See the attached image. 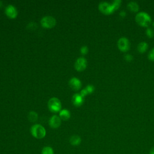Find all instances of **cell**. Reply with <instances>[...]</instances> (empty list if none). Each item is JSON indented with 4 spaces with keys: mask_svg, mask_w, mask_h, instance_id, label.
I'll use <instances>...</instances> for the list:
<instances>
[{
    "mask_svg": "<svg viewBox=\"0 0 154 154\" xmlns=\"http://www.w3.org/2000/svg\"><path fill=\"white\" fill-rule=\"evenodd\" d=\"M42 154H54V150L52 147L46 146L42 149Z\"/></svg>",
    "mask_w": 154,
    "mask_h": 154,
    "instance_id": "obj_17",
    "label": "cell"
},
{
    "mask_svg": "<svg viewBox=\"0 0 154 154\" xmlns=\"http://www.w3.org/2000/svg\"><path fill=\"white\" fill-rule=\"evenodd\" d=\"M5 14L7 15V16H8L9 18H11V19H14L17 16V10L12 5H8L5 8Z\"/></svg>",
    "mask_w": 154,
    "mask_h": 154,
    "instance_id": "obj_8",
    "label": "cell"
},
{
    "mask_svg": "<svg viewBox=\"0 0 154 154\" xmlns=\"http://www.w3.org/2000/svg\"><path fill=\"white\" fill-rule=\"evenodd\" d=\"M148 48V44L146 42H141L137 45V50L140 53H143L146 51Z\"/></svg>",
    "mask_w": 154,
    "mask_h": 154,
    "instance_id": "obj_13",
    "label": "cell"
},
{
    "mask_svg": "<svg viewBox=\"0 0 154 154\" xmlns=\"http://www.w3.org/2000/svg\"><path fill=\"white\" fill-rule=\"evenodd\" d=\"M49 125L52 128H57L61 125V119L57 116H52L49 120Z\"/></svg>",
    "mask_w": 154,
    "mask_h": 154,
    "instance_id": "obj_10",
    "label": "cell"
},
{
    "mask_svg": "<svg viewBox=\"0 0 154 154\" xmlns=\"http://www.w3.org/2000/svg\"><path fill=\"white\" fill-rule=\"evenodd\" d=\"M153 27H154V22H153Z\"/></svg>",
    "mask_w": 154,
    "mask_h": 154,
    "instance_id": "obj_28",
    "label": "cell"
},
{
    "mask_svg": "<svg viewBox=\"0 0 154 154\" xmlns=\"http://www.w3.org/2000/svg\"><path fill=\"white\" fill-rule=\"evenodd\" d=\"M119 15H120V17H125V16H126V11H124V10H122V11H120V12L119 13Z\"/></svg>",
    "mask_w": 154,
    "mask_h": 154,
    "instance_id": "obj_25",
    "label": "cell"
},
{
    "mask_svg": "<svg viewBox=\"0 0 154 154\" xmlns=\"http://www.w3.org/2000/svg\"><path fill=\"white\" fill-rule=\"evenodd\" d=\"M31 135L38 139L43 138L46 135V130L43 126L39 124L33 125L30 129Z\"/></svg>",
    "mask_w": 154,
    "mask_h": 154,
    "instance_id": "obj_2",
    "label": "cell"
},
{
    "mask_svg": "<svg viewBox=\"0 0 154 154\" xmlns=\"http://www.w3.org/2000/svg\"><path fill=\"white\" fill-rule=\"evenodd\" d=\"M149 154H154V147H153L150 149V152H149Z\"/></svg>",
    "mask_w": 154,
    "mask_h": 154,
    "instance_id": "obj_26",
    "label": "cell"
},
{
    "mask_svg": "<svg viewBox=\"0 0 154 154\" xmlns=\"http://www.w3.org/2000/svg\"><path fill=\"white\" fill-rule=\"evenodd\" d=\"M121 4H122V1L121 0H114L112 3V6L114 10V11L117 9H118L120 6L121 5Z\"/></svg>",
    "mask_w": 154,
    "mask_h": 154,
    "instance_id": "obj_18",
    "label": "cell"
},
{
    "mask_svg": "<svg viewBox=\"0 0 154 154\" xmlns=\"http://www.w3.org/2000/svg\"><path fill=\"white\" fill-rule=\"evenodd\" d=\"M48 105L49 109L53 112H57L60 111L61 108V102L56 97H52L48 101Z\"/></svg>",
    "mask_w": 154,
    "mask_h": 154,
    "instance_id": "obj_3",
    "label": "cell"
},
{
    "mask_svg": "<svg viewBox=\"0 0 154 154\" xmlns=\"http://www.w3.org/2000/svg\"><path fill=\"white\" fill-rule=\"evenodd\" d=\"M146 34L148 37L152 38L154 36V31L151 28H147L146 30Z\"/></svg>",
    "mask_w": 154,
    "mask_h": 154,
    "instance_id": "obj_19",
    "label": "cell"
},
{
    "mask_svg": "<svg viewBox=\"0 0 154 154\" xmlns=\"http://www.w3.org/2000/svg\"><path fill=\"white\" fill-rule=\"evenodd\" d=\"M117 46L119 50L122 52L128 51L130 48V43L128 38L125 37H120L117 41Z\"/></svg>",
    "mask_w": 154,
    "mask_h": 154,
    "instance_id": "obj_6",
    "label": "cell"
},
{
    "mask_svg": "<svg viewBox=\"0 0 154 154\" xmlns=\"http://www.w3.org/2000/svg\"><path fill=\"white\" fill-rule=\"evenodd\" d=\"M60 117L63 120H67L70 117V113L68 109H64L60 112Z\"/></svg>",
    "mask_w": 154,
    "mask_h": 154,
    "instance_id": "obj_14",
    "label": "cell"
},
{
    "mask_svg": "<svg viewBox=\"0 0 154 154\" xmlns=\"http://www.w3.org/2000/svg\"><path fill=\"white\" fill-rule=\"evenodd\" d=\"M2 6V2L1 1H0V7H1Z\"/></svg>",
    "mask_w": 154,
    "mask_h": 154,
    "instance_id": "obj_27",
    "label": "cell"
},
{
    "mask_svg": "<svg viewBox=\"0 0 154 154\" xmlns=\"http://www.w3.org/2000/svg\"><path fill=\"white\" fill-rule=\"evenodd\" d=\"M87 64V63L86 59L83 57H80L76 60L75 63V68L77 71L81 72L85 69Z\"/></svg>",
    "mask_w": 154,
    "mask_h": 154,
    "instance_id": "obj_7",
    "label": "cell"
},
{
    "mask_svg": "<svg viewBox=\"0 0 154 154\" xmlns=\"http://www.w3.org/2000/svg\"><path fill=\"white\" fill-rule=\"evenodd\" d=\"M148 58L152 61H154V47L150 51L148 54Z\"/></svg>",
    "mask_w": 154,
    "mask_h": 154,
    "instance_id": "obj_21",
    "label": "cell"
},
{
    "mask_svg": "<svg viewBox=\"0 0 154 154\" xmlns=\"http://www.w3.org/2000/svg\"><path fill=\"white\" fill-rule=\"evenodd\" d=\"M87 94H88V92H87V90H86L85 88L82 90L81 91V93H80L81 96L82 97H84V96H85Z\"/></svg>",
    "mask_w": 154,
    "mask_h": 154,
    "instance_id": "obj_24",
    "label": "cell"
},
{
    "mask_svg": "<svg viewBox=\"0 0 154 154\" xmlns=\"http://www.w3.org/2000/svg\"><path fill=\"white\" fill-rule=\"evenodd\" d=\"M80 51L81 52V54L82 55H85L87 54L88 51V47L86 46H83L81 48V49H80Z\"/></svg>",
    "mask_w": 154,
    "mask_h": 154,
    "instance_id": "obj_22",
    "label": "cell"
},
{
    "mask_svg": "<svg viewBox=\"0 0 154 154\" xmlns=\"http://www.w3.org/2000/svg\"><path fill=\"white\" fill-rule=\"evenodd\" d=\"M28 119L31 122H35L38 119V114L35 111H31L28 114Z\"/></svg>",
    "mask_w": 154,
    "mask_h": 154,
    "instance_id": "obj_16",
    "label": "cell"
},
{
    "mask_svg": "<svg viewBox=\"0 0 154 154\" xmlns=\"http://www.w3.org/2000/svg\"><path fill=\"white\" fill-rule=\"evenodd\" d=\"M99 10L105 14H110L114 11L112 4L108 2H101L98 6Z\"/></svg>",
    "mask_w": 154,
    "mask_h": 154,
    "instance_id": "obj_5",
    "label": "cell"
},
{
    "mask_svg": "<svg viewBox=\"0 0 154 154\" xmlns=\"http://www.w3.org/2000/svg\"><path fill=\"white\" fill-rule=\"evenodd\" d=\"M69 141L72 146H78L81 142V139L78 135H73L70 137Z\"/></svg>",
    "mask_w": 154,
    "mask_h": 154,
    "instance_id": "obj_15",
    "label": "cell"
},
{
    "mask_svg": "<svg viewBox=\"0 0 154 154\" xmlns=\"http://www.w3.org/2000/svg\"><path fill=\"white\" fill-rule=\"evenodd\" d=\"M135 21L142 26H147L150 23L152 19L150 16L146 12L140 11L135 16Z\"/></svg>",
    "mask_w": 154,
    "mask_h": 154,
    "instance_id": "obj_1",
    "label": "cell"
},
{
    "mask_svg": "<svg viewBox=\"0 0 154 154\" xmlns=\"http://www.w3.org/2000/svg\"><path fill=\"white\" fill-rule=\"evenodd\" d=\"M41 25L45 28H51L55 26L56 20L52 16H45L43 17L40 21Z\"/></svg>",
    "mask_w": 154,
    "mask_h": 154,
    "instance_id": "obj_4",
    "label": "cell"
},
{
    "mask_svg": "<svg viewBox=\"0 0 154 154\" xmlns=\"http://www.w3.org/2000/svg\"><path fill=\"white\" fill-rule=\"evenodd\" d=\"M69 85L70 87L75 91L79 90L81 87V81L76 78H72L69 82Z\"/></svg>",
    "mask_w": 154,
    "mask_h": 154,
    "instance_id": "obj_9",
    "label": "cell"
},
{
    "mask_svg": "<svg viewBox=\"0 0 154 154\" xmlns=\"http://www.w3.org/2000/svg\"><path fill=\"white\" fill-rule=\"evenodd\" d=\"M124 58L125 60L128 61H131L133 60V56L131 54H126L124 55Z\"/></svg>",
    "mask_w": 154,
    "mask_h": 154,
    "instance_id": "obj_23",
    "label": "cell"
},
{
    "mask_svg": "<svg viewBox=\"0 0 154 154\" xmlns=\"http://www.w3.org/2000/svg\"><path fill=\"white\" fill-rule=\"evenodd\" d=\"M128 8L133 12H136L138 11L139 10V5L138 4L135 2V1H131L129 2L128 5H127Z\"/></svg>",
    "mask_w": 154,
    "mask_h": 154,
    "instance_id": "obj_12",
    "label": "cell"
},
{
    "mask_svg": "<svg viewBox=\"0 0 154 154\" xmlns=\"http://www.w3.org/2000/svg\"><path fill=\"white\" fill-rule=\"evenodd\" d=\"M85 89L87 90L88 93L91 94V93H92L94 91V86H93V85H90H90H87Z\"/></svg>",
    "mask_w": 154,
    "mask_h": 154,
    "instance_id": "obj_20",
    "label": "cell"
},
{
    "mask_svg": "<svg viewBox=\"0 0 154 154\" xmlns=\"http://www.w3.org/2000/svg\"><path fill=\"white\" fill-rule=\"evenodd\" d=\"M72 101L75 106H80L83 103L84 97H82L80 94L76 93L72 96Z\"/></svg>",
    "mask_w": 154,
    "mask_h": 154,
    "instance_id": "obj_11",
    "label": "cell"
}]
</instances>
